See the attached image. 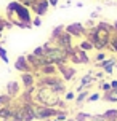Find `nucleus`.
I'll return each mask as SVG.
<instances>
[{
	"instance_id": "nucleus-1",
	"label": "nucleus",
	"mask_w": 117,
	"mask_h": 121,
	"mask_svg": "<svg viewBox=\"0 0 117 121\" xmlns=\"http://www.w3.org/2000/svg\"><path fill=\"white\" fill-rule=\"evenodd\" d=\"M6 21L11 26H18L21 29H31L32 27V16L31 8L24 6L16 0L10 2L6 5Z\"/></svg>"
},
{
	"instance_id": "nucleus-2",
	"label": "nucleus",
	"mask_w": 117,
	"mask_h": 121,
	"mask_svg": "<svg viewBox=\"0 0 117 121\" xmlns=\"http://www.w3.org/2000/svg\"><path fill=\"white\" fill-rule=\"evenodd\" d=\"M59 102H61V96L58 92H55L53 89L45 88V86H39L34 92V97H32V104L43 105V107H51V108H56Z\"/></svg>"
},
{
	"instance_id": "nucleus-3",
	"label": "nucleus",
	"mask_w": 117,
	"mask_h": 121,
	"mask_svg": "<svg viewBox=\"0 0 117 121\" xmlns=\"http://www.w3.org/2000/svg\"><path fill=\"white\" fill-rule=\"evenodd\" d=\"M43 49H45V51H43V57L48 60L50 64H56V65H59V64L69 62L68 51L63 49V48H59V46H56L51 40L43 45Z\"/></svg>"
},
{
	"instance_id": "nucleus-4",
	"label": "nucleus",
	"mask_w": 117,
	"mask_h": 121,
	"mask_svg": "<svg viewBox=\"0 0 117 121\" xmlns=\"http://www.w3.org/2000/svg\"><path fill=\"white\" fill-rule=\"evenodd\" d=\"M32 110H34L35 120H39V121L51 120V118H55V116H56V112H58V108L43 107V105H37V104H32Z\"/></svg>"
},
{
	"instance_id": "nucleus-5",
	"label": "nucleus",
	"mask_w": 117,
	"mask_h": 121,
	"mask_svg": "<svg viewBox=\"0 0 117 121\" xmlns=\"http://www.w3.org/2000/svg\"><path fill=\"white\" fill-rule=\"evenodd\" d=\"M68 56H69V60L74 62V64H88V62H90L88 53L82 51L79 46H74V48L68 53Z\"/></svg>"
},
{
	"instance_id": "nucleus-6",
	"label": "nucleus",
	"mask_w": 117,
	"mask_h": 121,
	"mask_svg": "<svg viewBox=\"0 0 117 121\" xmlns=\"http://www.w3.org/2000/svg\"><path fill=\"white\" fill-rule=\"evenodd\" d=\"M58 73H59V77L64 81H71L75 77V69L72 65H69L68 62H64V64H59L58 65Z\"/></svg>"
},
{
	"instance_id": "nucleus-7",
	"label": "nucleus",
	"mask_w": 117,
	"mask_h": 121,
	"mask_svg": "<svg viewBox=\"0 0 117 121\" xmlns=\"http://www.w3.org/2000/svg\"><path fill=\"white\" fill-rule=\"evenodd\" d=\"M66 32L72 37H85L87 35V27L80 22H72V24L66 26Z\"/></svg>"
},
{
	"instance_id": "nucleus-8",
	"label": "nucleus",
	"mask_w": 117,
	"mask_h": 121,
	"mask_svg": "<svg viewBox=\"0 0 117 121\" xmlns=\"http://www.w3.org/2000/svg\"><path fill=\"white\" fill-rule=\"evenodd\" d=\"M56 45V46H59V48H63V49H66V51H71V49L74 48V45H72V37L69 35L68 32H64L61 37H58L55 42H53Z\"/></svg>"
},
{
	"instance_id": "nucleus-9",
	"label": "nucleus",
	"mask_w": 117,
	"mask_h": 121,
	"mask_svg": "<svg viewBox=\"0 0 117 121\" xmlns=\"http://www.w3.org/2000/svg\"><path fill=\"white\" fill-rule=\"evenodd\" d=\"M48 8H50V3L47 0H35L34 5L31 6V11H34L37 16H43V14H47Z\"/></svg>"
},
{
	"instance_id": "nucleus-10",
	"label": "nucleus",
	"mask_w": 117,
	"mask_h": 121,
	"mask_svg": "<svg viewBox=\"0 0 117 121\" xmlns=\"http://www.w3.org/2000/svg\"><path fill=\"white\" fill-rule=\"evenodd\" d=\"M21 83L24 88H31V86L37 85V77H35V72H26L21 73Z\"/></svg>"
},
{
	"instance_id": "nucleus-11",
	"label": "nucleus",
	"mask_w": 117,
	"mask_h": 121,
	"mask_svg": "<svg viewBox=\"0 0 117 121\" xmlns=\"http://www.w3.org/2000/svg\"><path fill=\"white\" fill-rule=\"evenodd\" d=\"M15 69H16L18 72H21V73L34 72V70H32V67L29 65L27 59H26V56H19L18 59H16V62H15Z\"/></svg>"
},
{
	"instance_id": "nucleus-12",
	"label": "nucleus",
	"mask_w": 117,
	"mask_h": 121,
	"mask_svg": "<svg viewBox=\"0 0 117 121\" xmlns=\"http://www.w3.org/2000/svg\"><path fill=\"white\" fill-rule=\"evenodd\" d=\"M23 91H21V86H19L18 81H8V85H6V94L11 97V99H16L19 97Z\"/></svg>"
},
{
	"instance_id": "nucleus-13",
	"label": "nucleus",
	"mask_w": 117,
	"mask_h": 121,
	"mask_svg": "<svg viewBox=\"0 0 117 121\" xmlns=\"http://www.w3.org/2000/svg\"><path fill=\"white\" fill-rule=\"evenodd\" d=\"M35 73H39V75H59L56 64H45V65L40 67L39 72H35Z\"/></svg>"
},
{
	"instance_id": "nucleus-14",
	"label": "nucleus",
	"mask_w": 117,
	"mask_h": 121,
	"mask_svg": "<svg viewBox=\"0 0 117 121\" xmlns=\"http://www.w3.org/2000/svg\"><path fill=\"white\" fill-rule=\"evenodd\" d=\"M103 100L104 102H117V88L116 89H111L107 92H103Z\"/></svg>"
},
{
	"instance_id": "nucleus-15",
	"label": "nucleus",
	"mask_w": 117,
	"mask_h": 121,
	"mask_svg": "<svg viewBox=\"0 0 117 121\" xmlns=\"http://www.w3.org/2000/svg\"><path fill=\"white\" fill-rule=\"evenodd\" d=\"M13 105V99L8 94H2L0 96V110L6 108V107H11Z\"/></svg>"
},
{
	"instance_id": "nucleus-16",
	"label": "nucleus",
	"mask_w": 117,
	"mask_h": 121,
	"mask_svg": "<svg viewBox=\"0 0 117 121\" xmlns=\"http://www.w3.org/2000/svg\"><path fill=\"white\" fill-rule=\"evenodd\" d=\"M64 32H66V27H64L63 24L61 26H56L55 29L51 30V42H55L56 38H58V37H61Z\"/></svg>"
},
{
	"instance_id": "nucleus-17",
	"label": "nucleus",
	"mask_w": 117,
	"mask_h": 121,
	"mask_svg": "<svg viewBox=\"0 0 117 121\" xmlns=\"http://www.w3.org/2000/svg\"><path fill=\"white\" fill-rule=\"evenodd\" d=\"M106 121H117V108H109L103 113Z\"/></svg>"
},
{
	"instance_id": "nucleus-18",
	"label": "nucleus",
	"mask_w": 117,
	"mask_h": 121,
	"mask_svg": "<svg viewBox=\"0 0 117 121\" xmlns=\"http://www.w3.org/2000/svg\"><path fill=\"white\" fill-rule=\"evenodd\" d=\"M88 94H90V92H88V89L82 91V92H77V96H75V99H74L75 104H77V105H82V104L88 99Z\"/></svg>"
},
{
	"instance_id": "nucleus-19",
	"label": "nucleus",
	"mask_w": 117,
	"mask_h": 121,
	"mask_svg": "<svg viewBox=\"0 0 117 121\" xmlns=\"http://www.w3.org/2000/svg\"><path fill=\"white\" fill-rule=\"evenodd\" d=\"M79 48L82 49V51L88 53L90 49H93V43L90 42V40H83V42H80V43H79Z\"/></svg>"
},
{
	"instance_id": "nucleus-20",
	"label": "nucleus",
	"mask_w": 117,
	"mask_h": 121,
	"mask_svg": "<svg viewBox=\"0 0 117 121\" xmlns=\"http://www.w3.org/2000/svg\"><path fill=\"white\" fill-rule=\"evenodd\" d=\"M109 49L112 53L117 54V34H112L111 35V42H109Z\"/></svg>"
},
{
	"instance_id": "nucleus-21",
	"label": "nucleus",
	"mask_w": 117,
	"mask_h": 121,
	"mask_svg": "<svg viewBox=\"0 0 117 121\" xmlns=\"http://www.w3.org/2000/svg\"><path fill=\"white\" fill-rule=\"evenodd\" d=\"M90 118H92V115H90V113H83V112H79V113L75 115L74 120H75V121H90Z\"/></svg>"
},
{
	"instance_id": "nucleus-22",
	"label": "nucleus",
	"mask_w": 117,
	"mask_h": 121,
	"mask_svg": "<svg viewBox=\"0 0 117 121\" xmlns=\"http://www.w3.org/2000/svg\"><path fill=\"white\" fill-rule=\"evenodd\" d=\"M55 118L58 121H68V112H64V110H58Z\"/></svg>"
},
{
	"instance_id": "nucleus-23",
	"label": "nucleus",
	"mask_w": 117,
	"mask_h": 121,
	"mask_svg": "<svg viewBox=\"0 0 117 121\" xmlns=\"http://www.w3.org/2000/svg\"><path fill=\"white\" fill-rule=\"evenodd\" d=\"M0 59H2V62L3 64H8L10 62V59H8V54H6V49L0 45Z\"/></svg>"
},
{
	"instance_id": "nucleus-24",
	"label": "nucleus",
	"mask_w": 117,
	"mask_h": 121,
	"mask_svg": "<svg viewBox=\"0 0 117 121\" xmlns=\"http://www.w3.org/2000/svg\"><path fill=\"white\" fill-rule=\"evenodd\" d=\"M101 99V94L99 92H92V94H88V102H96V100H99Z\"/></svg>"
},
{
	"instance_id": "nucleus-25",
	"label": "nucleus",
	"mask_w": 117,
	"mask_h": 121,
	"mask_svg": "<svg viewBox=\"0 0 117 121\" xmlns=\"http://www.w3.org/2000/svg\"><path fill=\"white\" fill-rule=\"evenodd\" d=\"M99 89L103 91V92H107V91H111V83H107V81H101L99 83Z\"/></svg>"
},
{
	"instance_id": "nucleus-26",
	"label": "nucleus",
	"mask_w": 117,
	"mask_h": 121,
	"mask_svg": "<svg viewBox=\"0 0 117 121\" xmlns=\"http://www.w3.org/2000/svg\"><path fill=\"white\" fill-rule=\"evenodd\" d=\"M104 59H107V56H106L104 51H99L98 54L95 56V60H96V62H101V60H104Z\"/></svg>"
},
{
	"instance_id": "nucleus-27",
	"label": "nucleus",
	"mask_w": 117,
	"mask_h": 121,
	"mask_svg": "<svg viewBox=\"0 0 117 121\" xmlns=\"http://www.w3.org/2000/svg\"><path fill=\"white\" fill-rule=\"evenodd\" d=\"M3 121H23V120H21V118H19V116L16 115L15 112H13L11 115H10V116H6V118H5Z\"/></svg>"
},
{
	"instance_id": "nucleus-28",
	"label": "nucleus",
	"mask_w": 117,
	"mask_h": 121,
	"mask_svg": "<svg viewBox=\"0 0 117 121\" xmlns=\"http://www.w3.org/2000/svg\"><path fill=\"white\" fill-rule=\"evenodd\" d=\"M75 99V92L74 91H68L66 94H64V100H74Z\"/></svg>"
},
{
	"instance_id": "nucleus-29",
	"label": "nucleus",
	"mask_w": 117,
	"mask_h": 121,
	"mask_svg": "<svg viewBox=\"0 0 117 121\" xmlns=\"http://www.w3.org/2000/svg\"><path fill=\"white\" fill-rule=\"evenodd\" d=\"M90 121H106V120H104V116H103V113H99V115H92Z\"/></svg>"
},
{
	"instance_id": "nucleus-30",
	"label": "nucleus",
	"mask_w": 117,
	"mask_h": 121,
	"mask_svg": "<svg viewBox=\"0 0 117 121\" xmlns=\"http://www.w3.org/2000/svg\"><path fill=\"white\" fill-rule=\"evenodd\" d=\"M43 51H45V49H43V46H37V48L32 51V54H35V56H43Z\"/></svg>"
},
{
	"instance_id": "nucleus-31",
	"label": "nucleus",
	"mask_w": 117,
	"mask_h": 121,
	"mask_svg": "<svg viewBox=\"0 0 117 121\" xmlns=\"http://www.w3.org/2000/svg\"><path fill=\"white\" fill-rule=\"evenodd\" d=\"M32 26H35V27H40V26H42V19H40V16H37V18L32 19Z\"/></svg>"
},
{
	"instance_id": "nucleus-32",
	"label": "nucleus",
	"mask_w": 117,
	"mask_h": 121,
	"mask_svg": "<svg viewBox=\"0 0 117 121\" xmlns=\"http://www.w3.org/2000/svg\"><path fill=\"white\" fill-rule=\"evenodd\" d=\"M103 77H104V72H103V70H99V72L95 73V78H96V80H101Z\"/></svg>"
},
{
	"instance_id": "nucleus-33",
	"label": "nucleus",
	"mask_w": 117,
	"mask_h": 121,
	"mask_svg": "<svg viewBox=\"0 0 117 121\" xmlns=\"http://www.w3.org/2000/svg\"><path fill=\"white\" fill-rule=\"evenodd\" d=\"M47 2H48V3H50L51 6H56L58 3H59V0H47Z\"/></svg>"
},
{
	"instance_id": "nucleus-34",
	"label": "nucleus",
	"mask_w": 117,
	"mask_h": 121,
	"mask_svg": "<svg viewBox=\"0 0 117 121\" xmlns=\"http://www.w3.org/2000/svg\"><path fill=\"white\" fill-rule=\"evenodd\" d=\"M111 88H112V89H116V88H117V80H112V81H111Z\"/></svg>"
},
{
	"instance_id": "nucleus-35",
	"label": "nucleus",
	"mask_w": 117,
	"mask_h": 121,
	"mask_svg": "<svg viewBox=\"0 0 117 121\" xmlns=\"http://www.w3.org/2000/svg\"><path fill=\"white\" fill-rule=\"evenodd\" d=\"M98 14H99L98 11H95V13H92V16H90V18H98Z\"/></svg>"
},
{
	"instance_id": "nucleus-36",
	"label": "nucleus",
	"mask_w": 117,
	"mask_h": 121,
	"mask_svg": "<svg viewBox=\"0 0 117 121\" xmlns=\"http://www.w3.org/2000/svg\"><path fill=\"white\" fill-rule=\"evenodd\" d=\"M51 121H58V120H56V118H51Z\"/></svg>"
},
{
	"instance_id": "nucleus-37",
	"label": "nucleus",
	"mask_w": 117,
	"mask_h": 121,
	"mask_svg": "<svg viewBox=\"0 0 117 121\" xmlns=\"http://www.w3.org/2000/svg\"><path fill=\"white\" fill-rule=\"evenodd\" d=\"M2 34H3V32H0V37H2Z\"/></svg>"
}]
</instances>
